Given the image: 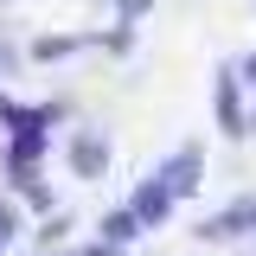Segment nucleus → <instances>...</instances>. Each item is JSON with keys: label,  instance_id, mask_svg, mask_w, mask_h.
Returning <instances> with one entry per match:
<instances>
[{"label": "nucleus", "instance_id": "obj_1", "mask_svg": "<svg viewBox=\"0 0 256 256\" xmlns=\"http://www.w3.org/2000/svg\"><path fill=\"white\" fill-rule=\"evenodd\" d=\"M160 180L173 186V198L198 192V148H180V154H173V166H160Z\"/></svg>", "mask_w": 256, "mask_h": 256}, {"label": "nucleus", "instance_id": "obj_2", "mask_svg": "<svg viewBox=\"0 0 256 256\" xmlns=\"http://www.w3.org/2000/svg\"><path fill=\"white\" fill-rule=\"evenodd\" d=\"M166 212H173V186H166V180H154V186L134 192V218H141V224H160Z\"/></svg>", "mask_w": 256, "mask_h": 256}, {"label": "nucleus", "instance_id": "obj_3", "mask_svg": "<svg viewBox=\"0 0 256 256\" xmlns=\"http://www.w3.org/2000/svg\"><path fill=\"white\" fill-rule=\"evenodd\" d=\"M244 224H256V205H230V212H218V218H205L198 230H205V237H237Z\"/></svg>", "mask_w": 256, "mask_h": 256}, {"label": "nucleus", "instance_id": "obj_4", "mask_svg": "<svg viewBox=\"0 0 256 256\" xmlns=\"http://www.w3.org/2000/svg\"><path fill=\"white\" fill-rule=\"evenodd\" d=\"M218 116H224V134H244V109H237V84L218 77Z\"/></svg>", "mask_w": 256, "mask_h": 256}, {"label": "nucleus", "instance_id": "obj_5", "mask_svg": "<svg viewBox=\"0 0 256 256\" xmlns=\"http://www.w3.org/2000/svg\"><path fill=\"white\" fill-rule=\"evenodd\" d=\"M134 230H141V218H134V205H128V212H109V218H102V237H109V244H128Z\"/></svg>", "mask_w": 256, "mask_h": 256}, {"label": "nucleus", "instance_id": "obj_6", "mask_svg": "<svg viewBox=\"0 0 256 256\" xmlns=\"http://www.w3.org/2000/svg\"><path fill=\"white\" fill-rule=\"evenodd\" d=\"M77 166H84V173H102V141H77Z\"/></svg>", "mask_w": 256, "mask_h": 256}, {"label": "nucleus", "instance_id": "obj_7", "mask_svg": "<svg viewBox=\"0 0 256 256\" xmlns=\"http://www.w3.org/2000/svg\"><path fill=\"white\" fill-rule=\"evenodd\" d=\"M13 230H20V224H13V212H0V244H6Z\"/></svg>", "mask_w": 256, "mask_h": 256}, {"label": "nucleus", "instance_id": "obj_8", "mask_svg": "<svg viewBox=\"0 0 256 256\" xmlns=\"http://www.w3.org/2000/svg\"><path fill=\"white\" fill-rule=\"evenodd\" d=\"M122 6H128V13H148V0H122Z\"/></svg>", "mask_w": 256, "mask_h": 256}, {"label": "nucleus", "instance_id": "obj_9", "mask_svg": "<svg viewBox=\"0 0 256 256\" xmlns=\"http://www.w3.org/2000/svg\"><path fill=\"white\" fill-rule=\"evenodd\" d=\"M244 70H250V77H256V58H250V64H244Z\"/></svg>", "mask_w": 256, "mask_h": 256}]
</instances>
